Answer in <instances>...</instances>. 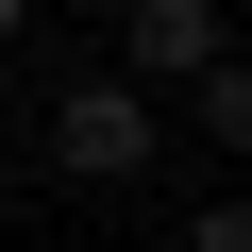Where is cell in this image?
Returning a JSON list of instances; mask_svg holds the SVG:
<instances>
[{"mask_svg":"<svg viewBox=\"0 0 252 252\" xmlns=\"http://www.w3.org/2000/svg\"><path fill=\"white\" fill-rule=\"evenodd\" d=\"M17 34H34V0H0V67H17Z\"/></svg>","mask_w":252,"mask_h":252,"instance_id":"5b68a950","label":"cell"},{"mask_svg":"<svg viewBox=\"0 0 252 252\" xmlns=\"http://www.w3.org/2000/svg\"><path fill=\"white\" fill-rule=\"evenodd\" d=\"M185 118H202V152H252V51H219V67L185 84Z\"/></svg>","mask_w":252,"mask_h":252,"instance_id":"3957f363","label":"cell"},{"mask_svg":"<svg viewBox=\"0 0 252 252\" xmlns=\"http://www.w3.org/2000/svg\"><path fill=\"white\" fill-rule=\"evenodd\" d=\"M219 51H235V17H219V0H135V17H118V84H135V101L202 84Z\"/></svg>","mask_w":252,"mask_h":252,"instance_id":"7a4b0ae2","label":"cell"},{"mask_svg":"<svg viewBox=\"0 0 252 252\" xmlns=\"http://www.w3.org/2000/svg\"><path fill=\"white\" fill-rule=\"evenodd\" d=\"M168 168V101H135L118 67H84L51 101V185H152Z\"/></svg>","mask_w":252,"mask_h":252,"instance_id":"6da1fadb","label":"cell"},{"mask_svg":"<svg viewBox=\"0 0 252 252\" xmlns=\"http://www.w3.org/2000/svg\"><path fill=\"white\" fill-rule=\"evenodd\" d=\"M185 252H252V202H202V219H185Z\"/></svg>","mask_w":252,"mask_h":252,"instance_id":"277c9868","label":"cell"}]
</instances>
